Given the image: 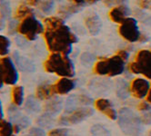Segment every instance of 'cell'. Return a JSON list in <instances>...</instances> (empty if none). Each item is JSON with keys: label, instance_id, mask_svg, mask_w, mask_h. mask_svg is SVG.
Masks as SVG:
<instances>
[{"label": "cell", "instance_id": "cell-1", "mask_svg": "<svg viewBox=\"0 0 151 136\" xmlns=\"http://www.w3.org/2000/svg\"><path fill=\"white\" fill-rule=\"evenodd\" d=\"M46 32L45 39L47 47L52 52L64 55L71 53L72 44L78 41L70 29L64 24L63 20L58 17H48L45 19Z\"/></svg>", "mask_w": 151, "mask_h": 136}, {"label": "cell", "instance_id": "cell-2", "mask_svg": "<svg viewBox=\"0 0 151 136\" xmlns=\"http://www.w3.org/2000/svg\"><path fill=\"white\" fill-rule=\"evenodd\" d=\"M45 69L47 73L57 74L62 77H73L75 75V68L72 61L61 53L55 52L45 62Z\"/></svg>", "mask_w": 151, "mask_h": 136}, {"label": "cell", "instance_id": "cell-3", "mask_svg": "<svg viewBox=\"0 0 151 136\" xmlns=\"http://www.w3.org/2000/svg\"><path fill=\"white\" fill-rule=\"evenodd\" d=\"M125 60L119 56L116 55L112 57L106 58L98 62L95 66V72L98 75L116 76L121 75L124 71Z\"/></svg>", "mask_w": 151, "mask_h": 136}, {"label": "cell", "instance_id": "cell-4", "mask_svg": "<svg viewBox=\"0 0 151 136\" xmlns=\"http://www.w3.org/2000/svg\"><path fill=\"white\" fill-rule=\"evenodd\" d=\"M118 124L126 134H138L142 128L139 117L128 108H122L119 111Z\"/></svg>", "mask_w": 151, "mask_h": 136}, {"label": "cell", "instance_id": "cell-5", "mask_svg": "<svg viewBox=\"0 0 151 136\" xmlns=\"http://www.w3.org/2000/svg\"><path fill=\"white\" fill-rule=\"evenodd\" d=\"M129 68L134 74H141L151 79V50L139 51L135 62L131 63Z\"/></svg>", "mask_w": 151, "mask_h": 136}, {"label": "cell", "instance_id": "cell-6", "mask_svg": "<svg viewBox=\"0 0 151 136\" xmlns=\"http://www.w3.org/2000/svg\"><path fill=\"white\" fill-rule=\"evenodd\" d=\"M17 31L21 35L25 36L28 40L33 41L37 38V35L43 33L44 27L33 16H27L20 25H18Z\"/></svg>", "mask_w": 151, "mask_h": 136}, {"label": "cell", "instance_id": "cell-7", "mask_svg": "<svg viewBox=\"0 0 151 136\" xmlns=\"http://www.w3.org/2000/svg\"><path fill=\"white\" fill-rule=\"evenodd\" d=\"M120 36L129 42H136L139 39L140 34L134 18H126L119 27Z\"/></svg>", "mask_w": 151, "mask_h": 136}, {"label": "cell", "instance_id": "cell-8", "mask_svg": "<svg viewBox=\"0 0 151 136\" xmlns=\"http://www.w3.org/2000/svg\"><path fill=\"white\" fill-rule=\"evenodd\" d=\"M0 70L2 72L4 83L6 85H15L17 81L18 75L12 60L9 57L0 59Z\"/></svg>", "mask_w": 151, "mask_h": 136}, {"label": "cell", "instance_id": "cell-9", "mask_svg": "<svg viewBox=\"0 0 151 136\" xmlns=\"http://www.w3.org/2000/svg\"><path fill=\"white\" fill-rule=\"evenodd\" d=\"M94 113V111L90 107H84V108H78L72 113H69V115H63L59 119L60 124H75L79 123L88 117L91 116Z\"/></svg>", "mask_w": 151, "mask_h": 136}, {"label": "cell", "instance_id": "cell-10", "mask_svg": "<svg viewBox=\"0 0 151 136\" xmlns=\"http://www.w3.org/2000/svg\"><path fill=\"white\" fill-rule=\"evenodd\" d=\"M92 99L85 95H70L66 102V109L65 112L66 113H72L76 109H78V107L81 105H89L92 103Z\"/></svg>", "mask_w": 151, "mask_h": 136}, {"label": "cell", "instance_id": "cell-11", "mask_svg": "<svg viewBox=\"0 0 151 136\" xmlns=\"http://www.w3.org/2000/svg\"><path fill=\"white\" fill-rule=\"evenodd\" d=\"M150 85L149 83L142 78H137L131 83V93L137 98L141 99L148 93Z\"/></svg>", "mask_w": 151, "mask_h": 136}, {"label": "cell", "instance_id": "cell-12", "mask_svg": "<svg viewBox=\"0 0 151 136\" xmlns=\"http://www.w3.org/2000/svg\"><path fill=\"white\" fill-rule=\"evenodd\" d=\"M13 58L16 63L17 68L21 72L25 73H32L35 71V66L28 58L19 55L17 52H15L13 54Z\"/></svg>", "mask_w": 151, "mask_h": 136}, {"label": "cell", "instance_id": "cell-13", "mask_svg": "<svg viewBox=\"0 0 151 136\" xmlns=\"http://www.w3.org/2000/svg\"><path fill=\"white\" fill-rule=\"evenodd\" d=\"M74 87H75L74 81L67 77H64L60 79L55 85H53V90L55 93L66 95V93H68L70 91H72Z\"/></svg>", "mask_w": 151, "mask_h": 136}, {"label": "cell", "instance_id": "cell-14", "mask_svg": "<svg viewBox=\"0 0 151 136\" xmlns=\"http://www.w3.org/2000/svg\"><path fill=\"white\" fill-rule=\"evenodd\" d=\"M85 24H86L87 28L88 29L89 33L92 36L98 35L99 33L101 26H102L101 19L96 15H91V16H88L85 20Z\"/></svg>", "mask_w": 151, "mask_h": 136}, {"label": "cell", "instance_id": "cell-15", "mask_svg": "<svg viewBox=\"0 0 151 136\" xmlns=\"http://www.w3.org/2000/svg\"><path fill=\"white\" fill-rule=\"evenodd\" d=\"M129 14V10L126 6L123 5H119L118 6L114 7L110 13H109V16L111 18L112 21L116 23H122L123 21L127 18L126 16Z\"/></svg>", "mask_w": 151, "mask_h": 136}, {"label": "cell", "instance_id": "cell-16", "mask_svg": "<svg viewBox=\"0 0 151 136\" xmlns=\"http://www.w3.org/2000/svg\"><path fill=\"white\" fill-rule=\"evenodd\" d=\"M63 108V102L60 98H55L48 101L45 105V112L50 114H57Z\"/></svg>", "mask_w": 151, "mask_h": 136}, {"label": "cell", "instance_id": "cell-17", "mask_svg": "<svg viewBox=\"0 0 151 136\" xmlns=\"http://www.w3.org/2000/svg\"><path fill=\"white\" fill-rule=\"evenodd\" d=\"M54 90H53V85H41L37 87L36 95L39 100H47L53 95Z\"/></svg>", "mask_w": 151, "mask_h": 136}, {"label": "cell", "instance_id": "cell-18", "mask_svg": "<svg viewBox=\"0 0 151 136\" xmlns=\"http://www.w3.org/2000/svg\"><path fill=\"white\" fill-rule=\"evenodd\" d=\"M116 95L120 99H127L129 95L128 85L125 80H118L116 83Z\"/></svg>", "mask_w": 151, "mask_h": 136}, {"label": "cell", "instance_id": "cell-19", "mask_svg": "<svg viewBox=\"0 0 151 136\" xmlns=\"http://www.w3.org/2000/svg\"><path fill=\"white\" fill-rule=\"evenodd\" d=\"M25 108L27 112L32 113H37L40 111L41 107L39 103L33 97V96H28L27 98L26 101V104H25Z\"/></svg>", "mask_w": 151, "mask_h": 136}, {"label": "cell", "instance_id": "cell-20", "mask_svg": "<svg viewBox=\"0 0 151 136\" xmlns=\"http://www.w3.org/2000/svg\"><path fill=\"white\" fill-rule=\"evenodd\" d=\"M13 102L16 105L19 106L22 104L24 100V89L22 86H15L12 90Z\"/></svg>", "mask_w": 151, "mask_h": 136}, {"label": "cell", "instance_id": "cell-21", "mask_svg": "<svg viewBox=\"0 0 151 136\" xmlns=\"http://www.w3.org/2000/svg\"><path fill=\"white\" fill-rule=\"evenodd\" d=\"M14 132V126L12 124L0 118V135L10 136Z\"/></svg>", "mask_w": 151, "mask_h": 136}, {"label": "cell", "instance_id": "cell-22", "mask_svg": "<svg viewBox=\"0 0 151 136\" xmlns=\"http://www.w3.org/2000/svg\"><path fill=\"white\" fill-rule=\"evenodd\" d=\"M38 125L42 127L48 128L54 124V119H53V114H50L48 113H45L43 115H41L37 120Z\"/></svg>", "mask_w": 151, "mask_h": 136}, {"label": "cell", "instance_id": "cell-23", "mask_svg": "<svg viewBox=\"0 0 151 136\" xmlns=\"http://www.w3.org/2000/svg\"><path fill=\"white\" fill-rule=\"evenodd\" d=\"M31 124V121L28 117H21L17 121V123L14 125V132L17 133L20 131H22L23 129L27 128L29 125Z\"/></svg>", "mask_w": 151, "mask_h": 136}, {"label": "cell", "instance_id": "cell-24", "mask_svg": "<svg viewBox=\"0 0 151 136\" xmlns=\"http://www.w3.org/2000/svg\"><path fill=\"white\" fill-rule=\"evenodd\" d=\"M11 15V7L8 0H0V16L7 18Z\"/></svg>", "mask_w": 151, "mask_h": 136}, {"label": "cell", "instance_id": "cell-25", "mask_svg": "<svg viewBox=\"0 0 151 136\" xmlns=\"http://www.w3.org/2000/svg\"><path fill=\"white\" fill-rule=\"evenodd\" d=\"M29 16H33V10L30 7L26 6H20L16 12V17L17 18H23Z\"/></svg>", "mask_w": 151, "mask_h": 136}, {"label": "cell", "instance_id": "cell-26", "mask_svg": "<svg viewBox=\"0 0 151 136\" xmlns=\"http://www.w3.org/2000/svg\"><path fill=\"white\" fill-rule=\"evenodd\" d=\"M10 46V41L7 37L4 36H0V56H6Z\"/></svg>", "mask_w": 151, "mask_h": 136}, {"label": "cell", "instance_id": "cell-27", "mask_svg": "<svg viewBox=\"0 0 151 136\" xmlns=\"http://www.w3.org/2000/svg\"><path fill=\"white\" fill-rule=\"evenodd\" d=\"M95 59H96V57L93 55H91L90 53H83L80 57V62L84 66L89 67L94 64Z\"/></svg>", "mask_w": 151, "mask_h": 136}, {"label": "cell", "instance_id": "cell-28", "mask_svg": "<svg viewBox=\"0 0 151 136\" xmlns=\"http://www.w3.org/2000/svg\"><path fill=\"white\" fill-rule=\"evenodd\" d=\"M96 107L99 111L104 113L109 108L112 107V104L109 100H106V99H99L96 102Z\"/></svg>", "mask_w": 151, "mask_h": 136}, {"label": "cell", "instance_id": "cell-29", "mask_svg": "<svg viewBox=\"0 0 151 136\" xmlns=\"http://www.w3.org/2000/svg\"><path fill=\"white\" fill-rule=\"evenodd\" d=\"M91 133L93 135H109V132L101 124H96L91 128Z\"/></svg>", "mask_w": 151, "mask_h": 136}, {"label": "cell", "instance_id": "cell-30", "mask_svg": "<svg viewBox=\"0 0 151 136\" xmlns=\"http://www.w3.org/2000/svg\"><path fill=\"white\" fill-rule=\"evenodd\" d=\"M7 114L10 121H17L20 116V113L18 109L14 105L9 106V108L7 109Z\"/></svg>", "mask_w": 151, "mask_h": 136}, {"label": "cell", "instance_id": "cell-31", "mask_svg": "<svg viewBox=\"0 0 151 136\" xmlns=\"http://www.w3.org/2000/svg\"><path fill=\"white\" fill-rule=\"evenodd\" d=\"M54 6V0H45L40 5V8L44 13H49Z\"/></svg>", "mask_w": 151, "mask_h": 136}, {"label": "cell", "instance_id": "cell-32", "mask_svg": "<svg viewBox=\"0 0 151 136\" xmlns=\"http://www.w3.org/2000/svg\"><path fill=\"white\" fill-rule=\"evenodd\" d=\"M77 11H78V8L74 6H64V7H62V9L60 10V13H61L62 16H65L66 17H68L70 15L76 13Z\"/></svg>", "mask_w": 151, "mask_h": 136}, {"label": "cell", "instance_id": "cell-33", "mask_svg": "<svg viewBox=\"0 0 151 136\" xmlns=\"http://www.w3.org/2000/svg\"><path fill=\"white\" fill-rule=\"evenodd\" d=\"M49 135H56V136H66L69 134V132L68 129H64V128H60V129H55L52 130L51 132H49L48 133Z\"/></svg>", "mask_w": 151, "mask_h": 136}, {"label": "cell", "instance_id": "cell-34", "mask_svg": "<svg viewBox=\"0 0 151 136\" xmlns=\"http://www.w3.org/2000/svg\"><path fill=\"white\" fill-rule=\"evenodd\" d=\"M46 132H44V130L41 128H31L29 130V135H34V136H41V135H45Z\"/></svg>", "mask_w": 151, "mask_h": 136}, {"label": "cell", "instance_id": "cell-35", "mask_svg": "<svg viewBox=\"0 0 151 136\" xmlns=\"http://www.w3.org/2000/svg\"><path fill=\"white\" fill-rule=\"evenodd\" d=\"M17 27H18V24H17V21L11 20V21L9 22V24H8V33L13 35V34L16 32V30H17Z\"/></svg>", "mask_w": 151, "mask_h": 136}, {"label": "cell", "instance_id": "cell-36", "mask_svg": "<svg viewBox=\"0 0 151 136\" xmlns=\"http://www.w3.org/2000/svg\"><path fill=\"white\" fill-rule=\"evenodd\" d=\"M127 0H104V3L107 6H112L116 5H123Z\"/></svg>", "mask_w": 151, "mask_h": 136}, {"label": "cell", "instance_id": "cell-37", "mask_svg": "<svg viewBox=\"0 0 151 136\" xmlns=\"http://www.w3.org/2000/svg\"><path fill=\"white\" fill-rule=\"evenodd\" d=\"M104 113L106 114V115L109 117V118H110L111 120H116V117H117V114H116V112L112 108V107H110V108H109L106 111H105L104 112Z\"/></svg>", "mask_w": 151, "mask_h": 136}, {"label": "cell", "instance_id": "cell-38", "mask_svg": "<svg viewBox=\"0 0 151 136\" xmlns=\"http://www.w3.org/2000/svg\"><path fill=\"white\" fill-rule=\"evenodd\" d=\"M137 108H138V110L142 111V112H147V111L151 110V107H150V105L148 104V102H142V103H140Z\"/></svg>", "mask_w": 151, "mask_h": 136}, {"label": "cell", "instance_id": "cell-39", "mask_svg": "<svg viewBox=\"0 0 151 136\" xmlns=\"http://www.w3.org/2000/svg\"><path fill=\"white\" fill-rule=\"evenodd\" d=\"M15 41H16V43H17V45L18 46H25L27 45V41H26V39L23 38L22 36H17V37H16Z\"/></svg>", "mask_w": 151, "mask_h": 136}, {"label": "cell", "instance_id": "cell-40", "mask_svg": "<svg viewBox=\"0 0 151 136\" xmlns=\"http://www.w3.org/2000/svg\"><path fill=\"white\" fill-rule=\"evenodd\" d=\"M117 55H119L125 61H127V57H128L127 52L125 51V50H120V51H118V52H117Z\"/></svg>", "mask_w": 151, "mask_h": 136}, {"label": "cell", "instance_id": "cell-41", "mask_svg": "<svg viewBox=\"0 0 151 136\" xmlns=\"http://www.w3.org/2000/svg\"><path fill=\"white\" fill-rule=\"evenodd\" d=\"M5 19L3 16H0V31L3 30V28L5 27Z\"/></svg>", "mask_w": 151, "mask_h": 136}, {"label": "cell", "instance_id": "cell-42", "mask_svg": "<svg viewBox=\"0 0 151 136\" xmlns=\"http://www.w3.org/2000/svg\"><path fill=\"white\" fill-rule=\"evenodd\" d=\"M38 1H39V0H27L28 4L31 5V6H36V5H37Z\"/></svg>", "mask_w": 151, "mask_h": 136}, {"label": "cell", "instance_id": "cell-43", "mask_svg": "<svg viewBox=\"0 0 151 136\" xmlns=\"http://www.w3.org/2000/svg\"><path fill=\"white\" fill-rule=\"evenodd\" d=\"M3 83H4V79H3V75H2V72L0 70V88L3 86Z\"/></svg>", "mask_w": 151, "mask_h": 136}, {"label": "cell", "instance_id": "cell-44", "mask_svg": "<svg viewBox=\"0 0 151 136\" xmlns=\"http://www.w3.org/2000/svg\"><path fill=\"white\" fill-rule=\"evenodd\" d=\"M147 102L151 103V87L149 88V91H148V95H147Z\"/></svg>", "mask_w": 151, "mask_h": 136}, {"label": "cell", "instance_id": "cell-45", "mask_svg": "<svg viewBox=\"0 0 151 136\" xmlns=\"http://www.w3.org/2000/svg\"><path fill=\"white\" fill-rule=\"evenodd\" d=\"M88 3H89V4H95V3H96L98 1H99V0H86Z\"/></svg>", "mask_w": 151, "mask_h": 136}, {"label": "cell", "instance_id": "cell-46", "mask_svg": "<svg viewBox=\"0 0 151 136\" xmlns=\"http://www.w3.org/2000/svg\"><path fill=\"white\" fill-rule=\"evenodd\" d=\"M2 115H3V112H2V104H1V102H0V118H2Z\"/></svg>", "mask_w": 151, "mask_h": 136}, {"label": "cell", "instance_id": "cell-47", "mask_svg": "<svg viewBox=\"0 0 151 136\" xmlns=\"http://www.w3.org/2000/svg\"><path fill=\"white\" fill-rule=\"evenodd\" d=\"M73 1H75L77 4H82L85 1V0H73Z\"/></svg>", "mask_w": 151, "mask_h": 136}]
</instances>
